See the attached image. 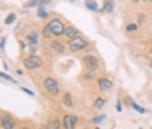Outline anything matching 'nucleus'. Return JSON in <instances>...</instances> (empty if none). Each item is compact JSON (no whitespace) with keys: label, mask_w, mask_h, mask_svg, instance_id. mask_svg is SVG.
Segmentation results:
<instances>
[{"label":"nucleus","mask_w":152,"mask_h":129,"mask_svg":"<svg viewBox=\"0 0 152 129\" xmlns=\"http://www.w3.org/2000/svg\"><path fill=\"white\" fill-rule=\"evenodd\" d=\"M138 23H129V25H126V31H137L138 30Z\"/></svg>","instance_id":"dca6fc26"},{"label":"nucleus","mask_w":152,"mask_h":129,"mask_svg":"<svg viewBox=\"0 0 152 129\" xmlns=\"http://www.w3.org/2000/svg\"><path fill=\"white\" fill-rule=\"evenodd\" d=\"M103 119H105V117H103V115H100V117H96V119H93V122H94V124H98V122H102Z\"/></svg>","instance_id":"b1692460"},{"label":"nucleus","mask_w":152,"mask_h":129,"mask_svg":"<svg viewBox=\"0 0 152 129\" xmlns=\"http://www.w3.org/2000/svg\"><path fill=\"white\" fill-rule=\"evenodd\" d=\"M0 79H4V80H9V82H12V77L11 75H7V73L0 72Z\"/></svg>","instance_id":"4be33fe9"},{"label":"nucleus","mask_w":152,"mask_h":129,"mask_svg":"<svg viewBox=\"0 0 152 129\" xmlns=\"http://www.w3.org/2000/svg\"><path fill=\"white\" fill-rule=\"evenodd\" d=\"M131 106H133V110H137L138 114H145V108H142L138 103H133V101H131Z\"/></svg>","instance_id":"a211bd4d"},{"label":"nucleus","mask_w":152,"mask_h":129,"mask_svg":"<svg viewBox=\"0 0 152 129\" xmlns=\"http://www.w3.org/2000/svg\"><path fill=\"white\" fill-rule=\"evenodd\" d=\"M35 5H40V0H30V2H26V7H35Z\"/></svg>","instance_id":"412c9836"},{"label":"nucleus","mask_w":152,"mask_h":129,"mask_svg":"<svg viewBox=\"0 0 152 129\" xmlns=\"http://www.w3.org/2000/svg\"><path fill=\"white\" fill-rule=\"evenodd\" d=\"M39 37H40L39 31H35V30H33V31H28V33H26V42L31 44V45H35V44L39 42Z\"/></svg>","instance_id":"9b49d317"},{"label":"nucleus","mask_w":152,"mask_h":129,"mask_svg":"<svg viewBox=\"0 0 152 129\" xmlns=\"http://www.w3.org/2000/svg\"><path fill=\"white\" fill-rule=\"evenodd\" d=\"M82 65H84L88 70H96V68L100 66V61H98V58H96V56L86 54V56L82 58Z\"/></svg>","instance_id":"39448f33"},{"label":"nucleus","mask_w":152,"mask_h":129,"mask_svg":"<svg viewBox=\"0 0 152 129\" xmlns=\"http://www.w3.org/2000/svg\"><path fill=\"white\" fill-rule=\"evenodd\" d=\"M63 105H65V106H68V108H70V106L74 105V100H72V94H68V93H66V94L63 96Z\"/></svg>","instance_id":"4468645a"},{"label":"nucleus","mask_w":152,"mask_h":129,"mask_svg":"<svg viewBox=\"0 0 152 129\" xmlns=\"http://www.w3.org/2000/svg\"><path fill=\"white\" fill-rule=\"evenodd\" d=\"M103 105H105V98H98V100L94 101V108H103Z\"/></svg>","instance_id":"f3484780"},{"label":"nucleus","mask_w":152,"mask_h":129,"mask_svg":"<svg viewBox=\"0 0 152 129\" xmlns=\"http://www.w3.org/2000/svg\"><path fill=\"white\" fill-rule=\"evenodd\" d=\"M63 35L70 40V39H74V37L79 35V30H77L75 26H72V25H68V26H65V33H63Z\"/></svg>","instance_id":"9d476101"},{"label":"nucleus","mask_w":152,"mask_h":129,"mask_svg":"<svg viewBox=\"0 0 152 129\" xmlns=\"http://www.w3.org/2000/svg\"><path fill=\"white\" fill-rule=\"evenodd\" d=\"M88 45H89L88 39H84L80 33H79L77 37H74V39H70V40H68V49H70L72 52H79V51L86 49Z\"/></svg>","instance_id":"f257e3e1"},{"label":"nucleus","mask_w":152,"mask_h":129,"mask_svg":"<svg viewBox=\"0 0 152 129\" xmlns=\"http://www.w3.org/2000/svg\"><path fill=\"white\" fill-rule=\"evenodd\" d=\"M23 91H25V93H26V94H30V96H33V93H31L30 89H26V87H23Z\"/></svg>","instance_id":"cd10ccee"},{"label":"nucleus","mask_w":152,"mask_h":129,"mask_svg":"<svg viewBox=\"0 0 152 129\" xmlns=\"http://www.w3.org/2000/svg\"><path fill=\"white\" fill-rule=\"evenodd\" d=\"M51 51H53V52H56V54H65L66 47H65L60 40H53V42H51Z\"/></svg>","instance_id":"6e6552de"},{"label":"nucleus","mask_w":152,"mask_h":129,"mask_svg":"<svg viewBox=\"0 0 152 129\" xmlns=\"http://www.w3.org/2000/svg\"><path fill=\"white\" fill-rule=\"evenodd\" d=\"M93 72H94V70H91V72L88 73V75H86V79H94V73H93Z\"/></svg>","instance_id":"bb28decb"},{"label":"nucleus","mask_w":152,"mask_h":129,"mask_svg":"<svg viewBox=\"0 0 152 129\" xmlns=\"http://www.w3.org/2000/svg\"><path fill=\"white\" fill-rule=\"evenodd\" d=\"M143 21H145V16H143V14H140V16H138V25H142Z\"/></svg>","instance_id":"393cba45"},{"label":"nucleus","mask_w":152,"mask_h":129,"mask_svg":"<svg viewBox=\"0 0 152 129\" xmlns=\"http://www.w3.org/2000/svg\"><path fill=\"white\" fill-rule=\"evenodd\" d=\"M61 122H63V128L74 129V128L77 126V117H74V115H65Z\"/></svg>","instance_id":"0eeeda50"},{"label":"nucleus","mask_w":152,"mask_h":129,"mask_svg":"<svg viewBox=\"0 0 152 129\" xmlns=\"http://www.w3.org/2000/svg\"><path fill=\"white\" fill-rule=\"evenodd\" d=\"M44 87L51 96H58L60 94V82L54 77H46L44 79Z\"/></svg>","instance_id":"20e7f679"},{"label":"nucleus","mask_w":152,"mask_h":129,"mask_svg":"<svg viewBox=\"0 0 152 129\" xmlns=\"http://www.w3.org/2000/svg\"><path fill=\"white\" fill-rule=\"evenodd\" d=\"M37 16H39L40 19H46L47 16H49V12H47L44 7H39V9H37Z\"/></svg>","instance_id":"2eb2a0df"},{"label":"nucleus","mask_w":152,"mask_h":129,"mask_svg":"<svg viewBox=\"0 0 152 129\" xmlns=\"http://www.w3.org/2000/svg\"><path fill=\"white\" fill-rule=\"evenodd\" d=\"M115 106H117V112H122V103H121V101H117V103H115Z\"/></svg>","instance_id":"a878e982"},{"label":"nucleus","mask_w":152,"mask_h":129,"mask_svg":"<svg viewBox=\"0 0 152 129\" xmlns=\"http://www.w3.org/2000/svg\"><path fill=\"white\" fill-rule=\"evenodd\" d=\"M14 21H16V16L14 14H9L7 17H5V25H12Z\"/></svg>","instance_id":"6ab92c4d"},{"label":"nucleus","mask_w":152,"mask_h":129,"mask_svg":"<svg viewBox=\"0 0 152 129\" xmlns=\"http://www.w3.org/2000/svg\"><path fill=\"white\" fill-rule=\"evenodd\" d=\"M46 26L49 28V31H51V35H53V37H60V35H63V33H65V25H63V21H61V19H58V17L49 19Z\"/></svg>","instance_id":"f03ea898"},{"label":"nucleus","mask_w":152,"mask_h":129,"mask_svg":"<svg viewBox=\"0 0 152 129\" xmlns=\"http://www.w3.org/2000/svg\"><path fill=\"white\" fill-rule=\"evenodd\" d=\"M23 65L26 66V70H39L44 66V59L40 56H35V54H30L23 59Z\"/></svg>","instance_id":"7ed1b4c3"},{"label":"nucleus","mask_w":152,"mask_h":129,"mask_svg":"<svg viewBox=\"0 0 152 129\" xmlns=\"http://www.w3.org/2000/svg\"><path fill=\"white\" fill-rule=\"evenodd\" d=\"M0 128H4V129H14L16 128V120L11 117V115H5V117H2V120H0Z\"/></svg>","instance_id":"423d86ee"},{"label":"nucleus","mask_w":152,"mask_h":129,"mask_svg":"<svg viewBox=\"0 0 152 129\" xmlns=\"http://www.w3.org/2000/svg\"><path fill=\"white\" fill-rule=\"evenodd\" d=\"M147 2H151V4H152V0H147Z\"/></svg>","instance_id":"c756f323"},{"label":"nucleus","mask_w":152,"mask_h":129,"mask_svg":"<svg viewBox=\"0 0 152 129\" xmlns=\"http://www.w3.org/2000/svg\"><path fill=\"white\" fill-rule=\"evenodd\" d=\"M98 87H100L102 91H108V89L112 87V80H110L108 77H100V79H98Z\"/></svg>","instance_id":"1a4fd4ad"},{"label":"nucleus","mask_w":152,"mask_h":129,"mask_svg":"<svg viewBox=\"0 0 152 129\" xmlns=\"http://www.w3.org/2000/svg\"><path fill=\"white\" fill-rule=\"evenodd\" d=\"M61 126H63V124H60V122H58V120H54V124H49V126H47V128L49 129H58V128H61Z\"/></svg>","instance_id":"5701e85b"},{"label":"nucleus","mask_w":152,"mask_h":129,"mask_svg":"<svg viewBox=\"0 0 152 129\" xmlns=\"http://www.w3.org/2000/svg\"><path fill=\"white\" fill-rule=\"evenodd\" d=\"M42 37H44V39H51V37H53V35H51V31H49V28H47V26H44V30H42Z\"/></svg>","instance_id":"aec40b11"},{"label":"nucleus","mask_w":152,"mask_h":129,"mask_svg":"<svg viewBox=\"0 0 152 129\" xmlns=\"http://www.w3.org/2000/svg\"><path fill=\"white\" fill-rule=\"evenodd\" d=\"M84 5H86L89 11H93V12H96V11H98V4H96L94 0H86V2H84Z\"/></svg>","instance_id":"f8f14e48"},{"label":"nucleus","mask_w":152,"mask_h":129,"mask_svg":"<svg viewBox=\"0 0 152 129\" xmlns=\"http://www.w3.org/2000/svg\"><path fill=\"white\" fill-rule=\"evenodd\" d=\"M112 9H114V0H105V4H103L102 11H103V12H110Z\"/></svg>","instance_id":"ddd939ff"},{"label":"nucleus","mask_w":152,"mask_h":129,"mask_svg":"<svg viewBox=\"0 0 152 129\" xmlns=\"http://www.w3.org/2000/svg\"><path fill=\"white\" fill-rule=\"evenodd\" d=\"M133 2H135V4H137V2H142V0H133Z\"/></svg>","instance_id":"c85d7f7f"}]
</instances>
